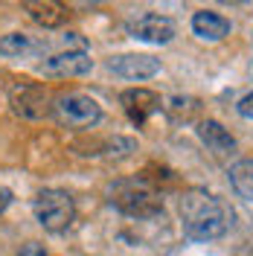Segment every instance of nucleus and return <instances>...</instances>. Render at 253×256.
Here are the masks:
<instances>
[{"label": "nucleus", "instance_id": "18", "mask_svg": "<svg viewBox=\"0 0 253 256\" xmlns=\"http://www.w3.org/2000/svg\"><path fill=\"white\" fill-rule=\"evenodd\" d=\"M9 204H12V190H6V186H0V212H3V210L9 207Z\"/></svg>", "mask_w": 253, "mask_h": 256}, {"label": "nucleus", "instance_id": "11", "mask_svg": "<svg viewBox=\"0 0 253 256\" xmlns=\"http://www.w3.org/2000/svg\"><path fill=\"white\" fill-rule=\"evenodd\" d=\"M192 32L204 41H222L230 35V20L218 12H210V9H201L192 15Z\"/></svg>", "mask_w": 253, "mask_h": 256}, {"label": "nucleus", "instance_id": "6", "mask_svg": "<svg viewBox=\"0 0 253 256\" xmlns=\"http://www.w3.org/2000/svg\"><path fill=\"white\" fill-rule=\"evenodd\" d=\"M128 32L131 38L146 41V44H169L174 38V20L158 12H146V15L128 20Z\"/></svg>", "mask_w": 253, "mask_h": 256}, {"label": "nucleus", "instance_id": "12", "mask_svg": "<svg viewBox=\"0 0 253 256\" xmlns=\"http://www.w3.org/2000/svg\"><path fill=\"white\" fill-rule=\"evenodd\" d=\"M24 9H26L32 20L41 24L44 30L62 26L64 18H67V9H64L62 3H56V0H30V3H24Z\"/></svg>", "mask_w": 253, "mask_h": 256}, {"label": "nucleus", "instance_id": "10", "mask_svg": "<svg viewBox=\"0 0 253 256\" xmlns=\"http://www.w3.org/2000/svg\"><path fill=\"white\" fill-rule=\"evenodd\" d=\"M198 137H201V143H204L212 154H230V152H236V137H233L222 122H216V120L198 122Z\"/></svg>", "mask_w": 253, "mask_h": 256}, {"label": "nucleus", "instance_id": "13", "mask_svg": "<svg viewBox=\"0 0 253 256\" xmlns=\"http://www.w3.org/2000/svg\"><path fill=\"white\" fill-rule=\"evenodd\" d=\"M38 50H41V44L32 41L26 32H9V35L0 38V56L3 58H26Z\"/></svg>", "mask_w": 253, "mask_h": 256}, {"label": "nucleus", "instance_id": "14", "mask_svg": "<svg viewBox=\"0 0 253 256\" xmlns=\"http://www.w3.org/2000/svg\"><path fill=\"white\" fill-rule=\"evenodd\" d=\"M230 184L244 201L253 204V160H238L230 166Z\"/></svg>", "mask_w": 253, "mask_h": 256}, {"label": "nucleus", "instance_id": "9", "mask_svg": "<svg viewBox=\"0 0 253 256\" xmlns=\"http://www.w3.org/2000/svg\"><path fill=\"white\" fill-rule=\"evenodd\" d=\"M120 105L126 108V114L134 122H146L154 111H160V96L148 88H131L120 94Z\"/></svg>", "mask_w": 253, "mask_h": 256}, {"label": "nucleus", "instance_id": "1", "mask_svg": "<svg viewBox=\"0 0 253 256\" xmlns=\"http://www.w3.org/2000/svg\"><path fill=\"white\" fill-rule=\"evenodd\" d=\"M180 218L184 230L198 242L222 239L230 227V210L224 207L216 195L204 190H190L180 198Z\"/></svg>", "mask_w": 253, "mask_h": 256}, {"label": "nucleus", "instance_id": "15", "mask_svg": "<svg viewBox=\"0 0 253 256\" xmlns=\"http://www.w3.org/2000/svg\"><path fill=\"white\" fill-rule=\"evenodd\" d=\"M137 148L134 140H128V137H114L111 143H108V154H116V158H126Z\"/></svg>", "mask_w": 253, "mask_h": 256}, {"label": "nucleus", "instance_id": "2", "mask_svg": "<svg viewBox=\"0 0 253 256\" xmlns=\"http://www.w3.org/2000/svg\"><path fill=\"white\" fill-rule=\"evenodd\" d=\"M108 201L131 218H154L163 212V198L158 195V190H152L146 180H137V178L111 184Z\"/></svg>", "mask_w": 253, "mask_h": 256}, {"label": "nucleus", "instance_id": "17", "mask_svg": "<svg viewBox=\"0 0 253 256\" xmlns=\"http://www.w3.org/2000/svg\"><path fill=\"white\" fill-rule=\"evenodd\" d=\"M18 256H47V248H44L41 242H26V244L18 250Z\"/></svg>", "mask_w": 253, "mask_h": 256}, {"label": "nucleus", "instance_id": "7", "mask_svg": "<svg viewBox=\"0 0 253 256\" xmlns=\"http://www.w3.org/2000/svg\"><path fill=\"white\" fill-rule=\"evenodd\" d=\"M108 70L120 79H152L154 73L160 70V58L148 56V52H126V56H114L108 62Z\"/></svg>", "mask_w": 253, "mask_h": 256}, {"label": "nucleus", "instance_id": "3", "mask_svg": "<svg viewBox=\"0 0 253 256\" xmlns=\"http://www.w3.org/2000/svg\"><path fill=\"white\" fill-rule=\"evenodd\" d=\"M35 218L47 233H64L76 218V204L64 190H44L35 198Z\"/></svg>", "mask_w": 253, "mask_h": 256}, {"label": "nucleus", "instance_id": "5", "mask_svg": "<svg viewBox=\"0 0 253 256\" xmlns=\"http://www.w3.org/2000/svg\"><path fill=\"white\" fill-rule=\"evenodd\" d=\"M9 105L24 120H44L50 114V96L41 84H15L9 90Z\"/></svg>", "mask_w": 253, "mask_h": 256}, {"label": "nucleus", "instance_id": "8", "mask_svg": "<svg viewBox=\"0 0 253 256\" xmlns=\"http://www.w3.org/2000/svg\"><path fill=\"white\" fill-rule=\"evenodd\" d=\"M90 67H94V58L88 52H70V50H64V52H56V56H50V58L41 62V73L52 76V79H67V76H84V73H90Z\"/></svg>", "mask_w": 253, "mask_h": 256}, {"label": "nucleus", "instance_id": "4", "mask_svg": "<svg viewBox=\"0 0 253 256\" xmlns=\"http://www.w3.org/2000/svg\"><path fill=\"white\" fill-rule=\"evenodd\" d=\"M52 114L64 128H76V131H88L102 120L99 102L88 94H62L52 105Z\"/></svg>", "mask_w": 253, "mask_h": 256}, {"label": "nucleus", "instance_id": "16", "mask_svg": "<svg viewBox=\"0 0 253 256\" xmlns=\"http://www.w3.org/2000/svg\"><path fill=\"white\" fill-rule=\"evenodd\" d=\"M236 111H238V116H244V120H253V90H250L248 96H242V99H238Z\"/></svg>", "mask_w": 253, "mask_h": 256}]
</instances>
